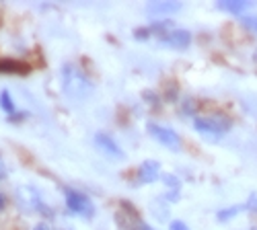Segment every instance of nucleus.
Segmentation results:
<instances>
[{
    "label": "nucleus",
    "instance_id": "obj_1",
    "mask_svg": "<svg viewBox=\"0 0 257 230\" xmlns=\"http://www.w3.org/2000/svg\"><path fill=\"white\" fill-rule=\"evenodd\" d=\"M62 91L68 101L80 103L93 93V82L74 64H64V68H62Z\"/></svg>",
    "mask_w": 257,
    "mask_h": 230
},
{
    "label": "nucleus",
    "instance_id": "obj_2",
    "mask_svg": "<svg viewBox=\"0 0 257 230\" xmlns=\"http://www.w3.org/2000/svg\"><path fill=\"white\" fill-rule=\"evenodd\" d=\"M194 128L198 130V134H202L206 140L210 142H218L230 128L232 121L226 115H208V117H198L194 121Z\"/></svg>",
    "mask_w": 257,
    "mask_h": 230
},
{
    "label": "nucleus",
    "instance_id": "obj_3",
    "mask_svg": "<svg viewBox=\"0 0 257 230\" xmlns=\"http://www.w3.org/2000/svg\"><path fill=\"white\" fill-rule=\"evenodd\" d=\"M64 197H66V205H68L70 212L80 214L84 218H91L95 214L93 201L87 195H82L80 191H74V189H70V187H66V189H64Z\"/></svg>",
    "mask_w": 257,
    "mask_h": 230
},
{
    "label": "nucleus",
    "instance_id": "obj_4",
    "mask_svg": "<svg viewBox=\"0 0 257 230\" xmlns=\"http://www.w3.org/2000/svg\"><path fill=\"white\" fill-rule=\"evenodd\" d=\"M148 134H151L159 144H163L165 148L173 150V152L181 150V138L171 128H165V125H159V123H148Z\"/></svg>",
    "mask_w": 257,
    "mask_h": 230
},
{
    "label": "nucleus",
    "instance_id": "obj_5",
    "mask_svg": "<svg viewBox=\"0 0 257 230\" xmlns=\"http://www.w3.org/2000/svg\"><path fill=\"white\" fill-rule=\"evenodd\" d=\"M17 199H19V205H23L25 210H35V212H41V214H50V210L44 205V201H41L39 193L29 185L17 189Z\"/></svg>",
    "mask_w": 257,
    "mask_h": 230
},
{
    "label": "nucleus",
    "instance_id": "obj_6",
    "mask_svg": "<svg viewBox=\"0 0 257 230\" xmlns=\"http://www.w3.org/2000/svg\"><path fill=\"white\" fill-rule=\"evenodd\" d=\"M95 146L107 156H111V158H117V160H123L125 154L123 150L119 148V144L109 136V134H105V132H97L95 134Z\"/></svg>",
    "mask_w": 257,
    "mask_h": 230
},
{
    "label": "nucleus",
    "instance_id": "obj_7",
    "mask_svg": "<svg viewBox=\"0 0 257 230\" xmlns=\"http://www.w3.org/2000/svg\"><path fill=\"white\" fill-rule=\"evenodd\" d=\"M159 39H161L163 46H169L173 50H185L191 44V33L185 31V29H173V31H169L167 35H163Z\"/></svg>",
    "mask_w": 257,
    "mask_h": 230
},
{
    "label": "nucleus",
    "instance_id": "obj_8",
    "mask_svg": "<svg viewBox=\"0 0 257 230\" xmlns=\"http://www.w3.org/2000/svg\"><path fill=\"white\" fill-rule=\"evenodd\" d=\"M161 175V162L159 160H144L138 166V183L140 185H148L155 183Z\"/></svg>",
    "mask_w": 257,
    "mask_h": 230
},
{
    "label": "nucleus",
    "instance_id": "obj_9",
    "mask_svg": "<svg viewBox=\"0 0 257 230\" xmlns=\"http://www.w3.org/2000/svg\"><path fill=\"white\" fill-rule=\"evenodd\" d=\"M31 68L25 62L11 60V58H0V74H27Z\"/></svg>",
    "mask_w": 257,
    "mask_h": 230
},
{
    "label": "nucleus",
    "instance_id": "obj_10",
    "mask_svg": "<svg viewBox=\"0 0 257 230\" xmlns=\"http://www.w3.org/2000/svg\"><path fill=\"white\" fill-rule=\"evenodd\" d=\"M181 3H151L146 7V11L151 15H173L177 11H181Z\"/></svg>",
    "mask_w": 257,
    "mask_h": 230
},
{
    "label": "nucleus",
    "instance_id": "obj_11",
    "mask_svg": "<svg viewBox=\"0 0 257 230\" xmlns=\"http://www.w3.org/2000/svg\"><path fill=\"white\" fill-rule=\"evenodd\" d=\"M251 7H253V3H249V0H222V3H218V9L228 11L232 15H243Z\"/></svg>",
    "mask_w": 257,
    "mask_h": 230
},
{
    "label": "nucleus",
    "instance_id": "obj_12",
    "mask_svg": "<svg viewBox=\"0 0 257 230\" xmlns=\"http://www.w3.org/2000/svg\"><path fill=\"white\" fill-rule=\"evenodd\" d=\"M245 210V205H230V207H224V210H220L218 214H216V218H218V222H226V220H230V218H234L239 212H243Z\"/></svg>",
    "mask_w": 257,
    "mask_h": 230
},
{
    "label": "nucleus",
    "instance_id": "obj_13",
    "mask_svg": "<svg viewBox=\"0 0 257 230\" xmlns=\"http://www.w3.org/2000/svg\"><path fill=\"white\" fill-rule=\"evenodd\" d=\"M0 107H3L5 113L15 115V103H13L11 95H9V91H3V93H0Z\"/></svg>",
    "mask_w": 257,
    "mask_h": 230
},
{
    "label": "nucleus",
    "instance_id": "obj_14",
    "mask_svg": "<svg viewBox=\"0 0 257 230\" xmlns=\"http://www.w3.org/2000/svg\"><path fill=\"white\" fill-rule=\"evenodd\" d=\"M241 23H243L249 31H253V33L257 35V17H253V15H241Z\"/></svg>",
    "mask_w": 257,
    "mask_h": 230
},
{
    "label": "nucleus",
    "instance_id": "obj_15",
    "mask_svg": "<svg viewBox=\"0 0 257 230\" xmlns=\"http://www.w3.org/2000/svg\"><path fill=\"white\" fill-rule=\"evenodd\" d=\"M245 210L257 214V193H251V195H249V199L245 201Z\"/></svg>",
    "mask_w": 257,
    "mask_h": 230
},
{
    "label": "nucleus",
    "instance_id": "obj_16",
    "mask_svg": "<svg viewBox=\"0 0 257 230\" xmlns=\"http://www.w3.org/2000/svg\"><path fill=\"white\" fill-rule=\"evenodd\" d=\"M148 35H153L151 27H142V29H136V31H134V37H136V39H148Z\"/></svg>",
    "mask_w": 257,
    "mask_h": 230
},
{
    "label": "nucleus",
    "instance_id": "obj_17",
    "mask_svg": "<svg viewBox=\"0 0 257 230\" xmlns=\"http://www.w3.org/2000/svg\"><path fill=\"white\" fill-rule=\"evenodd\" d=\"M183 113H196V101H194V99H185V103H183Z\"/></svg>",
    "mask_w": 257,
    "mask_h": 230
},
{
    "label": "nucleus",
    "instance_id": "obj_18",
    "mask_svg": "<svg viewBox=\"0 0 257 230\" xmlns=\"http://www.w3.org/2000/svg\"><path fill=\"white\" fill-rule=\"evenodd\" d=\"M169 230H189V226L185 222H181V220H173L169 224Z\"/></svg>",
    "mask_w": 257,
    "mask_h": 230
},
{
    "label": "nucleus",
    "instance_id": "obj_19",
    "mask_svg": "<svg viewBox=\"0 0 257 230\" xmlns=\"http://www.w3.org/2000/svg\"><path fill=\"white\" fill-rule=\"evenodd\" d=\"M144 99H148V105H155V107L159 105V97H157L155 93H151V91L144 93Z\"/></svg>",
    "mask_w": 257,
    "mask_h": 230
},
{
    "label": "nucleus",
    "instance_id": "obj_20",
    "mask_svg": "<svg viewBox=\"0 0 257 230\" xmlns=\"http://www.w3.org/2000/svg\"><path fill=\"white\" fill-rule=\"evenodd\" d=\"M167 99H169V101H175V99H177V87H175V85L171 87V89H167Z\"/></svg>",
    "mask_w": 257,
    "mask_h": 230
},
{
    "label": "nucleus",
    "instance_id": "obj_21",
    "mask_svg": "<svg viewBox=\"0 0 257 230\" xmlns=\"http://www.w3.org/2000/svg\"><path fill=\"white\" fill-rule=\"evenodd\" d=\"M5 177H7V166H5L3 158H0V179H5Z\"/></svg>",
    "mask_w": 257,
    "mask_h": 230
},
{
    "label": "nucleus",
    "instance_id": "obj_22",
    "mask_svg": "<svg viewBox=\"0 0 257 230\" xmlns=\"http://www.w3.org/2000/svg\"><path fill=\"white\" fill-rule=\"evenodd\" d=\"M33 230H50V228H48V226H46V224H37V226H35V228H33Z\"/></svg>",
    "mask_w": 257,
    "mask_h": 230
},
{
    "label": "nucleus",
    "instance_id": "obj_23",
    "mask_svg": "<svg viewBox=\"0 0 257 230\" xmlns=\"http://www.w3.org/2000/svg\"><path fill=\"white\" fill-rule=\"evenodd\" d=\"M3 207H5V195L0 193V210H3Z\"/></svg>",
    "mask_w": 257,
    "mask_h": 230
},
{
    "label": "nucleus",
    "instance_id": "obj_24",
    "mask_svg": "<svg viewBox=\"0 0 257 230\" xmlns=\"http://www.w3.org/2000/svg\"><path fill=\"white\" fill-rule=\"evenodd\" d=\"M140 230H155V228H153V226H148V224H142V228H140Z\"/></svg>",
    "mask_w": 257,
    "mask_h": 230
},
{
    "label": "nucleus",
    "instance_id": "obj_25",
    "mask_svg": "<svg viewBox=\"0 0 257 230\" xmlns=\"http://www.w3.org/2000/svg\"><path fill=\"white\" fill-rule=\"evenodd\" d=\"M253 60H255V62H257V52H255V56H253Z\"/></svg>",
    "mask_w": 257,
    "mask_h": 230
}]
</instances>
